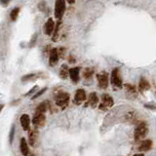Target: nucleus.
<instances>
[{
	"label": "nucleus",
	"instance_id": "nucleus-1",
	"mask_svg": "<svg viewBox=\"0 0 156 156\" xmlns=\"http://www.w3.org/2000/svg\"><path fill=\"white\" fill-rule=\"evenodd\" d=\"M147 133H148V128H147L146 124L145 122L138 123L135 130V141H140L147 135Z\"/></svg>",
	"mask_w": 156,
	"mask_h": 156
},
{
	"label": "nucleus",
	"instance_id": "nucleus-2",
	"mask_svg": "<svg viewBox=\"0 0 156 156\" xmlns=\"http://www.w3.org/2000/svg\"><path fill=\"white\" fill-rule=\"evenodd\" d=\"M66 12V0H56L55 3V18L62 19Z\"/></svg>",
	"mask_w": 156,
	"mask_h": 156
},
{
	"label": "nucleus",
	"instance_id": "nucleus-3",
	"mask_svg": "<svg viewBox=\"0 0 156 156\" xmlns=\"http://www.w3.org/2000/svg\"><path fill=\"white\" fill-rule=\"evenodd\" d=\"M45 121H46L45 112L35 110V113H34V115L32 117V124L34 125V126H35V127L44 126Z\"/></svg>",
	"mask_w": 156,
	"mask_h": 156
},
{
	"label": "nucleus",
	"instance_id": "nucleus-4",
	"mask_svg": "<svg viewBox=\"0 0 156 156\" xmlns=\"http://www.w3.org/2000/svg\"><path fill=\"white\" fill-rule=\"evenodd\" d=\"M110 82L113 87L115 88H121L122 87V78L120 76L119 68H114L111 72V77H110Z\"/></svg>",
	"mask_w": 156,
	"mask_h": 156
},
{
	"label": "nucleus",
	"instance_id": "nucleus-5",
	"mask_svg": "<svg viewBox=\"0 0 156 156\" xmlns=\"http://www.w3.org/2000/svg\"><path fill=\"white\" fill-rule=\"evenodd\" d=\"M69 102V95L66 92H60L56 97V105L62 108H66Z\"/></svg>",
	"mask_w": 156,
	"mask_h": 156
},
{
	"label": "nucleus",
	"instance_id": "nucleus-6",
	"mask_svg": "<svg viewBox=\"0 0 156 156\" xmlns=\"http://www.w3.org/2000/svg\"><path fill=\"white\" fill-rule=\"evenodd\" d=\"M113 103H114V101L113 99H112V97H110L109 95L107 94H103L102 96V103L99 105V108L103 110H106L113 106Z\"/></svg>",
	"mask_w": 156,
	"mask_h": 156
},
{
	"label": "nucleus",
	"instance_id": "nucleus-7",
	"mask_svg": "<svg viewBox=\"0 0 156 156\" xmlns=\"http://www.w3.org/2000/svg\"><path fill=\"white\" fill-rule=\"evenodd\" d=\"M97 79H98V84L99 87L101 89H106L108 86V74L106 72L102 71L101 73H99L97 75Z\"/></svg>",
	"mask_w": 156,
	"mask_h": 156
},
{
	"label": "nucleus",
	"instance_id": "nucleus-8",
	"mask_svg": "<svg viewBox=\"0 0 156 156\" xmlns=\"http://www.w3.org/2000/svg\"><path fill=\"white\" fill-rule=\"evenodd\" d=\"M20 122L24 131H29L30 130V118L28 114H23L20 118Z\"/></svg>",
	"mask_w": 156,
	"mask_h": 156
},
{
	"label": "nucleus",
	"instance_id": "nucleus-9",
	"mask_svg": "<svg viewBox=\"0 0 156 156\" xmlns=\"http://www.w3.org/2000/svg\"><path fill=\"white\" fill-rule=\"evenodd\" d=\"M84 101H86V93L83 89H78L74 96V102L76 105H80Z\"/></svg>",
	"mask_w": 156,
	"mask_h": 156
},
{
	"label": "nucleus",
	"instance_id": "nucleus-10",
	"mask_svg": "<svg viewBox=\"0 0 156 156\" xmlns=\"http://www.w3.org/2000/svg\"><path fill=\"white\" fill-rule=\"evenodd\" d=\"M38 130L35 129H32V130H29V133H28V142L29 145L33 146L35 145L36 141L38 140Z\"/></svg>",
	"mask_w": 156,
	"mask_h": 156
},
{
	"label": "nucleus",
	"instance_id": "nucleus-11",
	"mask_svg": "<svg viewBox=\"0 0 156 156\" xmlns=\"http://www.w3.org/2000/svg\"><path fill=\"white\" fill-rule=\"evenodd\" d=\"M59 50L58 49H52L51 53H50V58H49V63H50V66L51 67H54L55 64H57L58 60H59Z\"/></svg>",
	"mask_w": 156,
	"mask_h": 156
},
{
	"label": "nucleus",
	"instance_id": "nucleus-12",
	"mask_svg": "<svg viewBox=\"0 0 156 156\" xmlns=\"http://www.w3.org/2000/svg\"><path fill=\"white\" fill-rule=\"evenodd\" d=\"M20 149H21V152L24 156H28L29 154V146L25 138H21V141H20Z\"/></svg>",
	"mask_w": 156,
	"mask_h": 156
},
{
	"label": "nucleus",
	"instance_id": "nucleus-13",
	"mask_svg": "<svg viewBox=\"0 0 156 156\" xmlns=\"http://www.w3.org/2000/svg\"><path fill=\"white\" fill-rule=\"evenodd\" d=\"M79 73H80L79 67H72L69 69V77H70V79L74 83H77L79 81Z\"/></svg>",
	"mask_w": 156,
	"mask_h": 156
},
{
	"label": "nucleus",
	"instance_id": "nucleus-14",
	"mask_svg": "<svg viewBox=\"0 0 156 156\" xmlns=\"http://www.w3.org/2000/svg\"><path fill=\"white\" fill-rule=\"evenodd\" d=\"M54 28H55L54 21L52 20V19H49L48 21H46V24H45V28H44L45 34H47V35H51V34L53 33Z\"/></svg>",
	"mask_w": 156,
	"mask_h": 156
},
{
	"label": "nucleus",
	"instance_id": "nucleus-15",
	"mask_svg": "<svg viewBox=\"0 0 156 156\" xmlns=\"http://www.w3.org/2000/svg\"><path fill=\"white\" fill-rule=\"evenodd\" d=\"M151 147H152V141H151L150 140H145L141 142L140 146H138V150L140 151H147V150H149Z\"/></svg>",
	"mask_w": 156,
	"mask_h": 156
},
{
	"label": "nucleus",
	"instance_id": "nucleus-16",
	"mask_svg": "<svg viewBox=\"0 0 156 156\" xmlns=\"http://www.w3.org/2000/svg\"><path fill=\"white\" fill-rule=\"evenodd\" d=\"M99 102V98L97 96L96 93H91L89 95V99H88V105H90L92 107H95L98 106Z\"/></svg>",
	"mask_w": 156,
	"mask_h": 156
},
{
	"label": "nucleus",
	"instance_id": "nucleus-17",
	"mask_svg": "<svg viewBox=\"0 0 156 156\" xmlns=\"http://www.w3.org/2000/svg\"><path fill=\"white\" fill-rule=\"evenodd\" d=\"M138 88H140L141 91H147V90H149L150 85L146 79L141 78V79L140 80V83H138Z\"/></svg>",
	"mask_w": 156,
	"mask_h": 156
},
{
	"label": "nucleus",
	"instance_id": "nucleus-18",
	"mask_svg": "<svg viewBox=\"0 0 156 156\" xmlns=\"http://www.w3.org/2000/svg\"><path fill=\"white\" fill-rule=\"evenodd\" d=\"M68 75H69L68 67L67 66V64H63L62 67H60V78H63V79H67Z\"/></svg>",
	"mask_w": 156,
	"mask_h": 156
},
{
	"label": "nucleus",
	"instance_id": "nucleus-19",
	"mask_svg": "<svg viewBox=\"0 0 156 156\" xmlns=\"http://www.w3.org/2000/svg\"><path fill=\"white\" fill-rule=\"evenodd\" d=\"M19 13H20V9H19V8H14V9L12 10L11 14H10L11 20L12 21H16L17 18H18V16H19Z\"/></svg>",
	"mask_w": 156,
	"mask_h": 156
},
{
	"label": "nucleus",
	"instance_id": "nucleus-20",
	"mask_svg": "<svg viewBox=\"0 0 156 156\" xmlns=\"http://www.w3.org/2000/svg\"><path fill=\"white\" fill-rule=\"evenodd\" d=\"M94 74V70H93V68H90V67H88V68H86L85 70H84V72H83V75H84V77L85 78H91L92 77V75Z\"/></svg>",
	"mask_w": 156,
	"mask_h": 156
},
{
	"label": "nucleus",
	"instance_id": "nucleus-21",
	"mask_svg": "<svg viewBox=\"0 0 156 156\" xmlns=\"http://www.w3.org/2000/svg\"><path fill=\"white\" fill-rule=\"evenodd\" d=\"M46 90H47V88H43V89H42L41 91H39L38 93H36V94L34 95V96L32 97V99H37L38 97H40L41 95H43V94H44V92H45Z\"/></svg>",
	"mask_w": 156,
	"mask_h": 156
},
{
	"label": "nucleus",
	"instance_id": "nucleus-22",
	"mask_svg": "<svg viewBox=\"0 0 156 156\" xmlns=\"http://www.w3.org/2000/svg\"><path fill=\"white\" fill-rule=\"evenodd\" d=\"M33 77H34V74H28V75H25V76H24L23 78H21V80H23V81H28V80L32 79Z\"/></svg>",
	"mask_w": 156,
	"mask_h": 156
},
{
	"label": "nucleus",
	"instance_id": "nucleus-23",
	"mask_svg": "<svg viewBox=\"0 0 156 156\" xmlns=\"http://www.w3.org/2000/svg\"><path fill=\"white\" fill-rule=\"evenodd\" d=\"M14 134H15V128L12 127L11 132H10V136H9V138H10V142L13 141V138H14Z\"/></svg>",
	"mask_w": 156,
	"mask_h": 156
},
{
	"label": "nucleus",
	"instance_id": "nucleus-24",
	"mask_svg": "<svg viewBox=\"0 0 156 156\" xmlns=\"http://www.w3.org/2000/svg\"><path fill=\"white\" fill-rule=\"evenodd\" d=\"M0 1H1V3L3 4V5H7L8 2H9L10 0H0Z\"/></svg>",
	"mask_w": 156,
	"mask_h": 156
},
{
	"label": "nucleus",
	"instance_id": "nucleus-25",
	"mask_svg": "<svg viewBox=\"0 0 156 156\" xmlns=\"http://www.w3.org/2000/svg\"><path fill=\"white\" fill-rule=\"evenodd\" d=\"M66 1H67V3H69V4H73L75 0H66Z\"/></svg>",
	"mask_w": 156,
	"mask_h": 156
},
{
	"label": "nucleus",
	"instance_id": "nucleus-26",
	"mask_svg": "<svg viewBox=\"0 0 156 156\" xmlns=\"http://www.w3.org/2000/svg\"><path fill=\"white\" fill-rule=\"evenodd\" d=\"M4 108V105H0V112L2 111V109Z\"/></svg>",
	"mask_w": 156,
	"mask_h": 156
},
{
	"label": "nucleus",
	"instance_id": "nucleus-27",
	"mask_svg": "<svg viewBox=\"0 0 156 156\" xmlns=\"http://www.w3.org/2000/svg\"><path fill=\"white\" fill-rule=\"evenodd\" d=\"M133 156H145V155L141 154V153H138V154H135V155H133Z\"/></svg>",
	"mask_w": 156,
	"mask_h": 156
}]
</instances>
